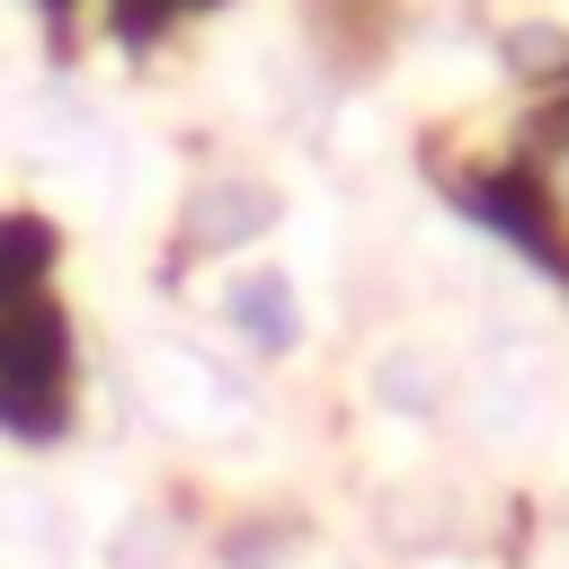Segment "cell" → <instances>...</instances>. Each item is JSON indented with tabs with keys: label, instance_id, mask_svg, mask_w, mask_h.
<instances>
[{
	"label": "cell",
	"instance_id": "7a4b0ae2",
	"mask_svg": "<svg viewBox=\"0 0 569 569\" xmlns=\"http://www.w3.org/2000/svg\"><path fill=\"white\" fill-rule=\"evenodd\" d=\"M373 400H382V409H400V418H427V409L445 400L436 356H427V347H391V356L373 365Z\"/></svg>",
	"mask_w": 569,
	"mask_h": 569
},
{
	"label": "cell",
	"instance_id": "277c9868",
	"mask_svg": "<svg viewBox=\"0 0 569 569\" xmlns=\"http://www.w3.org/2000/svg\"><path fill=\"white\" fill-rule=\"evenodd\" d=\"M160 560H169V525L160 516H133L116 533V569H160Z\"/></svg>",
	"mask_w": 569,
	"mask_h": 569
},
{
	"label": "cell",
	"instance_id": "3957f363",
	"mask_svg": "<svg viewBox=\"0 0 569 569\" xmlns=\"http://www.w3.org/2000/svg\"><path fill=\"white\" fill-rule=\"evenodd\" d=\"M258 213H267L258 187H213L204 196V240H240V231H258Z\"/></svg>",
	"mask_w": 569,
	"mask_h": 569
},
{
	"label": "cell",
	"instance_id": "6da1fadb",
	"mask_svg": "<svg viewBox=\"0 0 569 569\" xmlns=\"http://www.w3.org/2000/svg\"><path fill=\"white\" fill-rule=\"evenodd\" d=\"M222 320L258 347V356H284L293 338H302V302H293V284L276 276V267H258V276H231L222 284Z\"/></svg>",
	"mask_w": 569,
	"mask_h": 569
}]
</instances>
